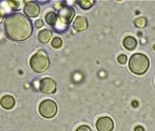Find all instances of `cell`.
<instances>
[{
  "label": "cell",
  "mask_w": 155,
  "mask_h": 131,
  "mask_svg": "<svg viewBox=\"0 0 155 131\" xmlns=\"http://www.w3.org/2000/svg\"><path fill=\"white\" fill-rule=\"evenodd\" d=\"M4 30L9 39L14 41H25L32 35L33 26L26 16L21 13H13L5 19Z\"/></svg>",
  "instance_id": "obj_1"
},
{
  "label": "cell",
  "mask_w": 155,
  "mask_h": 131,
  "mask_svg": "<svg viewBox=\"0 0 155 131\" xmlns=\"http://www.w3.org/2000/svg\"><path fill=\"white\" fill-rule=\"evenodd\" d=\"M150 61L145 54L136 53L130 58L129 68L133 73L137 75H142L148 71Z\"/></svg>",
  "instance_id": "obj_2"
},
{
  "label": "cell",
  "mask_w": 155,
  "mask_h": 131,
  "mask_svg": "<svg viewBox=\"0 0 155 131\" xmlns=\"http://www.w3.org/2000/svg\"><path fill=\"white\" fill-rule=\"evenodd\" d=\"M29 64L33 71L37 73H44L50 67V59L45 51L40 50L31 57Z\"/></svg>",
  "instance_id": "obj_3"
},
{
  "label": "cell",
  "mask_w": 155,
  "mask_h": 131,
  "mask_svg": "<svg viewBox=\"0 0 155 131\" xmlns=\"http://www.w3.org/2000/svg\"><path fill=\"white\" fill-rule=\"evenodd\" d=\"M58 111L57 104L51 100H45L39 104V114L45 118H52Z\"/></svg>",
  "instance_id": "obj_4"
},
{
  "label": "cell",
  "mask_w": 155,
  "mask_h": 131,
  "mask_svg": "<svg viewBox=\"0 0 155 131\" xmlns=\"http://www.w3.org/2000/svg\"><path fill=\"white\" fill-rule=\"evenodd\" d=\"M39 90L44 94H52L56 91V83L51 78H43L39 82Z\"/></svg>",
  "instance_id": "obj_5"
},
{
  "label": "cell",
  "mask_w": 155,
  "mask_h": 131,
  "mask_svg": "<svg viewBox=\"0 0 155 131\" xmlns=\"http://www.w3.org/2000/svg\"><path fill=\"white\" fill-rule=\"evenodd\" d=\"M75 15V10L73 8H63L59 10L58 18L61 23L64 24H68L71 23Z\"/></svg>",
  "instance_id": "obj_6"
},
{
  "label": "cell",
  "mask_w": 155,
  "mask_h": 131,
  "mask_svg": "<svg viewBox=\"0 0 155 131\" xmlns=\"http://www.w3.org/2000/svg\"><path fill=\"white\" fill-rule=\"evenodd\" d=\"M96 128L98 131H112L114 128V123L111 118L104 116L97 120Z\"/></svg>",
  "instance_id": "obj_7"
},
{
  "label": "cell",
  "mask_w": 155,
  "mask_h": 131,
  "mask_svg": "<svg viewBox=\"0 0 155 131\" xmlns=\"http://www.w3.org/2000/svg\"><path fill=\"white\" fill-rule=\"evenodd\" d=\"M24 12H25V14L27 17L35 18V17H38V14L40 12V8H39V6L36 2L30 1V2H27L25 5Z\"/></svg>",
  "instance_id": "obj_8"
},
{
  "label": "cell",
  "mask_w": 155,
  "mask_h": 131,
  "mask_svg": "<svg viewBox=\"0 0 155 131\" xmlns=\"http://www.w3.org/2000/svg\"><path fill=\"white\" fill-rule=\"evenodd\" d=\"M73 28L77 32H82L88 28V20L83 16L77 17L73 23Z\"/></svg>",
  "instance_id": "obj_9"
},
{
  "label": "cell",
  "mask_w": 155,
  "mask_h": 131,
  "mask_svg": "<svg viewBox=\"0 0 155 131\" xmlns=\"http://www.w3.org/2000/svg\"><path fill=\"white\" fill-rule=\"evenodd\" d=\"M0 105H1L4 109L9 110V109H12L15 105V100L12 96L10 95H6L4 96L1 100H0Z\"/></svg>",
  "instance_id": "obj_10"
},
{
  "label": "cell",
  "mask_w": 155,
  "mask_h": 131,
  "mask_svg": "<svg viewBox=\"0 0 155 131\" xmlns=\"http://www.w3.org/2000/svg\"><path fill=\"white\" fill-rule=\"evenodd\" d=\"M51 38V31L48 29H43L42 31L38 33V39L43 44L50 42Z\"/></svg>",
  "instance_id": "obj_11"
},
{
  "label": "cell",
  "mask_w": 155,
  "mask_h": 131,
  "mask_svg": "<svg viewBox=\"0 0 155 131\" xmlns=\"http://www.w3.org/2000/svg\"><path fill=\"white\" fill-rule=\"evenodd\" d=\"M137 45V40L134 38V37H132V36H127L124 38V46L126 49L128 50H133V49H135Z\"/></svg>",
  "instance_id": "obj_12"
},
{
  "label": "cell",
  "mask_w": 155,
  "mask_h": 131,
  "mask_svg": "<svg viewBox=\"0 0 155 131\" xmlns=\"http://www.w3.org/2000/svg\"><path fill=\"white\" fill-rule=\"evenodd\" d=\"M58 20V15L55 12H49L46 15V21L50 25H55Z\"/></svg>",
  "instance_id": "obj_13"
},
{
  "label": "cell",
  "mask_w": 155,
  "mask_h": 131,
  "mask_svg": "<svg viewBox=\"0 0 155 131\" xmlns=\"http://www.w3.org/2000/svg\"><path fill=\"white\" fill-rule=\"evenodd\" d=\"M94 4V0H80V1H78V5H79L82 9L90 8Z\"/></svg>",
  "instance_id": "obj_14"
},
{
  "label": "cell",
  "mask_w": 155,
  "mask_h": 131,
  "mask_svg": "<svg viewBox=\"0 0 155 131\" xmlns=\"http://www.w3.org/2000/svg\"><path fill=\"white\" fill-rule=\"evenodd\" d=\"M63 45V41L60 37H55L51 40V47L54 48H60Z\"/></svg>",
  "instance_id": "obj_15"
},
{
  "label": "cell",
  "mask_w": 155,
  "mask_h": 131,
  "mask_svg": "<svg viewBox=\"0 0 155 131\" xmlns=\"http://www.w3.org/2000/svg\"><path fill=\"white\" fill-rule=\"evenodd\" d=\"M147 24V19L145 17H139L136 20V25L137 27H144Z\"/></svg>",
  "instance_id": "obj_16"
},
{
  "label": "cell",
  "mask_w": 155,
  "mask_h": 131,
  "mask_svg": "<svg viewBox=\"0 0 155 131\" xmlns=\"http://www.w3.org/2000/svg\"><path fill=\"white\" fill-rule=\"evenodd\" d=\"M118 61L120 63V64H125L127 62V57L126 55H124V54H121L118 57Z\"/></svg>",
  "instance_id": "obj_17"
},
{
  "label": "cell",
  "mask_w": 155,
  "mask_h": 131,
  "mask_svg": "<svg viewBox=\"0 0 155 131\" xmlns=\"http://www.w3.org/2000/svg\"><path fill=\"white\" fill-rule=\"evenodd\" d=\"M76 131H92V129L88 126H80L79 128H78Z\"/></svg>",
  "instance_id": "obj_18"
},
{
  "label": "cell",
  "mask_w": 155,
  "mask_h": 131,
  "mask_svg": "<svg viewBox=\"0 0 155 131\" xmlns=\"http://www.w3.org/2000/svg\"><path fill=\"white\" fill-rule=\"evenodd\" d=\"M35 26H36L37 28H40V27H42V26H43V21H42L41 20H36Z\"/></svg>",
  "instance_id": "obj_19"
},
{
  "label": "cell",
  "mask_w": 155,
  "mask_h": 131,
  "mask_svg": "<svg viewBox=\"0 0 155 131\" xmlns=\"http://www.w3.org/2000/svg\"><path fill=\"white\" fill-rule=\"evenodd\" d=\"M135 131H145V130H144V128L142 127V126H137L136 128H135Z\"/></svg>",
  "instance_id": "obj_20"
},
{
  "label": "cell",
  "mask_w": 155,
  "mask_h": 131,
  "mask_svg": "<svg viewBox=\"0 0 155 131\" xmlns=\"http://www.w3.org/2000/svg\"><path fill=\"white\" fill-rule=\"evenodd\" d=\"M2 20H3V13L1 12V10H0V23L2 21Z\"/></svg>",
  "instance_id": "obj_21"
}]
</instances>
